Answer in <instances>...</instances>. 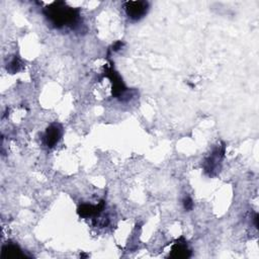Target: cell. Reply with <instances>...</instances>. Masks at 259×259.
Here are the masks:
<instances>
[{"instance_id":"cell-6","label":"cell","mask_w":259,"mask_h":259,"mask_svg":"<svg viewBox=\"0 0 259 259\" xmlns=\"http://www.w3.org/2000/svg\"><path fill=\"white\" fill-rule=\"evenodd\" d=\"M192 254V251L189 249L187 241H184L183 237L178 239L171 248L170 257L171 258H189Z\"/></svg>"},{"instance_id":"cell-9","label":"cell","mask_w":259,"mask_h":259,"mask_svg":"<svg viewBox=\"0 0 259 259\" xmlns=\"http://www.w3.org/2000/svg\"><path fill=\"white\" fill-rule=\"evenodd\" d=\"M19 68H20L19 60H18L17 58H14V59L10 62V64H9V68H7V69H9V71L13 74V73L17 72V71L19 70Z\"/></svg>"},{"instance_id":"cell-1","label":"cell","mask_w":259,"mask_h":259,"mask_svg":"<svg viewBox=\"0 0 259 259\" xmlns=\"http://www.w3.org/2000/svg\"><path fill=\"white\" fill-rule=\"evenodd\" d=\"M44 14L56 28L73 27L77 25L80 19L79 10L68 6L63 1H55L47 6L44 9Z\"/></svg>"},{"instance_id":"cell-5","label":"cell","mask_w":259,"mask_h":259,"mask_svg":"<svg viewBox=\"0 0 259 259\" xmlns=\"http://www.w3.org/2000/svg\"><path fill=\"white\" fill-rule=\"evenodd\" d=\"M61 136H62L61 127L57 124H53L46 130L44 136V142L47 147L53 148L56 146V144H58L59 140L61 139Z\"/></svg>"},{"instance_id":"cell-4","label":"cell","mask_w":259,"mask_h":259,"mask_svg":"<svg viewBox=\"0 0 259 259\" xmlns=\"http://www.w3.org/2000/svg\"><path fill=\"white\" fill-rule=\"evenodd\" d=\"M225 153V146L222 148H217V149L211 154V156L206 160L205 162V169L207 172L210 173V175L214 174V171L217 170L222 158L224 157Z\"/></svg>"},{"instance_id":"cell-8","label":"cell","mask_w":259,"mask_h":259,"mask_svg":"<svg viewBox=\"0 0 259 259\" xmlns=\"http://www.w3.org/2000/svg\"><path fill=\"white\" fill-rule=\"evenodd\" d=\"M1 257L3 259H16V258H24L25 255L16 244L7 243L2 247Z\"/></svg>"},{"instance_id":"cell-7","label":"cell","mask_w":259,"mask_h":259,"mask_svg":"<svg viewBox=\"0 0 259 259\" xmlns=\"http://www.w3.org/2000/svg\"><path fill=\"white\" fill-rule=\"evenodd\" d=\"M103 209H104V201H101L96 206L83 204L79 206L77 213L82 218H91V217H97L103 211Z\"/></svg>"},{"instance_id":"cell-10","label":"cell","mask_w":259,"mask_h":259,"mask_svg":"<svg viewBox=\"0 0 259 259\" xmlns=\"http://www.w3.org/2000/svg\"><path fill=\"white\" fill-rule=\"evenodd\" d=\"M183 207L187 211H192L193 210L194 203H193V200L190 197L184 198V200H183Z\"/></svg>"},{"instance_id":"cell-2","label":"cell","mask_w":259,"mask_h":259,"mask_svg":"<svg viewBox=\"0 0 259 259\" xmlns=\"http://www.w3.org/2000/svg\"><path fill=\"white\" fill-rule=\"evenodd\" d=\"M149 8L147 1H128L124 4V9L127 16L132 20H140L144 17Z\"/></svg>"},{"instance_id":"cell-3","label":"cell","mask_w":259,"mask_h":259,"mask_svg":"<svg viewBox=\"0 0 259 259\" xmlns=\"http://www.w3.org/2000/svg\"><path fill=\"white\" fill-rule=\"evenodd\" d=\"M105 75L107 78H109L110 82L113 84V95L116 97L123 96L124 93L127 91V87L125 86L118 72H116L113 67H109L105 71Z\"/></svg>"},{"instance_id":"cell-11","label":"cell","mask_w":259,"mask_h":259,"mask_svg":"<svg viewBox=\"0 0 259 259\" xmlns=\"http://www.w3.org/2000/svg\"><path fill=\"white\" fill-rule=\"evenodd\" d=\"M122 47H123V43H122V42H118V43H116L115 46L113 47V48H114L113 50H114V51H118V50H120Z\"/></svg>"}]
</instances>
